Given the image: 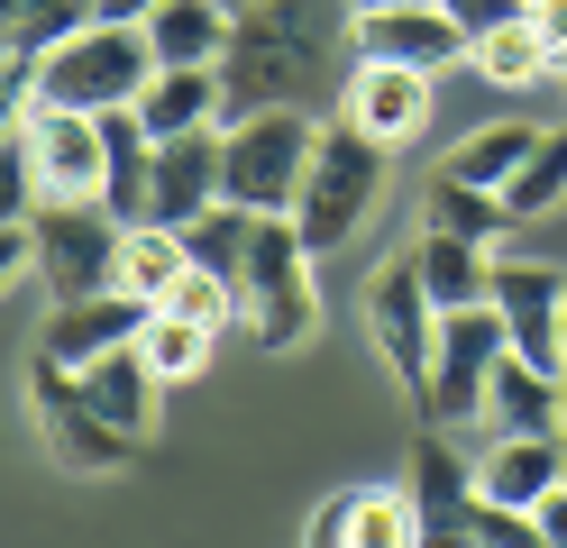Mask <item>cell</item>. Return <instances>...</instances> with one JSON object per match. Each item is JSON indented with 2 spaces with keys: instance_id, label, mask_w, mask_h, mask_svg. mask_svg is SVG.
<instances>
[{
  "instance_id": "17",
  "label": "cell",
  "mask_w": 567,
  "mask_h": 548,
  "mask_svg": "<svg viewBox=\"0 0 567 548\" xmlns=\"http://www.w3.org/2000/svg\"><path fill=\"white\" fill-rule=\"evenodd\" d=\"M83 393H92L128 438H147V430H156V402H165V375L147 365V348L128 339V348H111V356H92V365H83Z\"/></svg>"
},
{
  "instance_id": "11",
  "label": "cell",
  "mask_w": 567,
  "mask_h": 548,
  "mask_svg": "<svg viewBox=\"0 0 567 548\" xmlns=\"http://www.w3.org/2000/svg\"><path fill=\"white\" fill-rule=\"evenodd\" d=\"M147 320H156V302H137L128 283H111V292H83V302H55V311H47V329H38V356H55V365H74V375H83L92 356L128 348Z\"/></svg>"
},
{
  "instance_id": "36",
  "label": "cell",
  "mask_w": 567,
  "mask_h": 548,
  "mask_svg": "<svg viewBox=\"0 0 567 548\" xmlns=\"http://www.w3.org/2000/svg\"><path fill=\"white\" fill-rule=\"evenodd\" d=\"M558 83H567V55H558Z\"/></svg>"
},
{
  "instance_id": "33",
  "label": "cell",
  "mask_w": 567,
  "mask_h": 548,
  "mask_svg": "<svg viewBox=\"0 0 567 548\" xmlns=\"http://www.w3.org/2000/svg\"><path fill=\"white\" fill-rule=\"evenodd\" d=\"M530 19H540V37H549V55H567V0H530Z\"/></svg>"
},
{
  "instance_id": "8",
  "label": "cell",
  "mask_w": 567,
  "mask_h": 548,
  "mask_svg": "<svg viewBox=\"0 0 567 548\" xmlns=\"http://www.w3.org/2000/svg\"><path fill=\"white\" fill-rule=\"evenodd\" d=\"M367 339L384 348L394 384L421 402V384H431V348H440V302H431V283H421L412 256H403V266H384V275L367 283Z\"/></svg>"
},
{
  "instance_id": "22",
  "label": "cell",
  "mask_w": 567,
  "mask_h": 548,
  "mask_svg": "<svg viewBox=\"0 0 567 548\" xmlns=\"http://www.w3.org/2000/svg\"><path fill=\"white\" fill-rule=\"evenodd\" d=\"M229 10L220 0H165V10L147 19V46H156V64H220V46H229Z\"/></svg>"
},
{
  "instance_id": "28",
  "label": "cell",
  "mask_w": 567,
  "mask_h": 548,
  "mask_svg": "<svg viewBox=\"0 0 567 548\" xmlns=\"http://www.w3.org/2000/svg\"><path fill=\"white\" fill-rule=\"evenodd\" d=\"M156 311H184V320H202V329H238V320H247V292H238V275H220V266H184Z\"/></svg>"
},
{
  "instance_id": "31",
  "label": "cell",
  "mask_w": 567,
  "mask_h": 548,
  "mask_svg": "<svg viewBox=\"0 0 567 548\" xmlns=\"http://www.w3.org/2000/svg\"><path fill=\"white\" fill-rule=\"evenodd\" d=\"M530 511H540V548H567V475H558V485L530 503Z\"/></svg>"
},
{
  "instance_id": "26",
  "label": "cell",
  "mask_w": 567,
  "mask_h": 548,
  "mask_svg": "<svg viewBox=\"0 0 567 548\" xmlns=\"http://www.w3.org/2000/svg\"><path fill=\"white\" fill-rule=\"evenodd\" d=\"M567 201V128H540V146L522 156V174L504 183V210L513 219H540V210H558Z\"/></svg>"
},
{
  "instance_id": "23",
  "label": "cell",
  "mask_w": 567,
  "mask_h": 548,
  "mask_svg": "<svg viewBox=\"0 0 567 548\" xmlns=\"http://www.w3.org/2000/svg\"><path fill=\"white\" fill-rule=\"evenodd\" d=\"M184 266H193V247H184V229H174V219H128V247H120V283L137 292V302H165Z\"/></svg>"
},
{
  "instance_id": "4",
  "label": "cell",
  "mask_w": 567,
  "mask_h": 548,
  "mask_svg": "<svg viewBox=\"0 0 567 548\" xmlns=\"http://www.w3.org/2000/svg\"><path fill=\"white\" fill-rule=\"evenodd\" d=\"M311 156H321V120L302 110H247V120L220 128V193L247 210H293Z\"/></svg>"
},
{
  "instance_id": "13",
  "label": "cell",
  "mask_w": 567,
  "mask_h": 548,
  "mask_svg": "<svg viewBox=\"0 0 567 548\" xmlns=\"http://www.w3.org/2000/svg\"><path fill=\"white\" fill-rule=\"evenodd\" d=\"M403 485H412V503H421V539H431V548L467 530L476 475H467V457L449 448V421H421V438H412V466H403Z\"/></svg>"
},
{
  "instance_id": "29",
  "label": "cell",
  "mask_w": 567,
  "mask_h": 548,
  "mask_svg": "<svg viewBox=\"0 0 567 548\" xmlns=\"http://www.w3.org/2000/svg\"><path fill=\"white\" fill-rule=\"evenodd\" d=\"M457 539H476V548H522V539H540V511L476 494V503H467V530H457Z\"/></svg>"
},
{
  "instance_id": "15",
  "label": "cell",
  "mask_w": 567,
  "mask_h": 548,
  "mask_svg": "<svg viewBox=\"0 0 567 548\" xmlns=\"http://www.w3.org/2000/svg\"><path fill=\"white\" fill-rule=\"evenodd\" d=\"M101 201H111L120 219H147L156 201V128L128 110H101Z\"/></svg>"
},
{
  "instance_id": "18",
  "label": "cell",
  "mask_w": 567,
  "mask_h": 548,
  "mask_svg": "<svg viewBox=\"0 0 567 548\" xmlns=\"http://www.w3.org/2000/svg\"><path fill=\"white\" fill-rule=\"evenodd\" d=\"M311 539H421V503H412V485H367V494H339V503H321L311 511Z\"/></svg>"
},
{
  "instance_id": "5",
  "label": "cell",
  "mask_w": 567,
  "mask_h": 548,
  "mask_svg": "<svg viewBox=\"0 0 567 548\" xmlns=\"http://www.w3.org/2000/svg\"><path fill=\"white\" fill-rule=\"evenodd\" d=\"M147 83H156L147 28H111V19H92L83 37H64V46L38 64V92L64 101V110H128Z\"/></svg>"
},
{
  "instance_id": "12",
  "label": "cell",
  "mask_w": 567,
  "mask_h": 548,
  "mask_svg": "<svg viewBox=\"0 0 567 548\" xmlns=\"http://www.w3.org/2000/svg\"><path fill=\"white\" fill-rule=\"evenodd\" d=\"M339 110H348V120H358L367 137H384V146H412L421 128H431V73L358 55V64H348V83H339Z\"/></svg>"
},
{
  "instance_id": "14",
  "label": "cell",
  "mask_w": 567,
  "mask_h": 548,
  "mask_svg": "<svg viewBox=\"0 0 567 548\" xmlns=\"http://www.w3.org/2000/svg\"><path fill=\"white\" fill-rule=\"evenodd\" d=\"M220 201V128H184V137H156V201L147 219H202Z\"/></svg>"
},
{
  "instance_id": "24",
  "label": "cell",
  "mask_w": 567,
  "mask_h": 548,
  "mask_svg": "<svg viewBox=\"0 0 567 548\" xmlns=\"http://www.w3.org/2000/svg\"><path fill=\"white\" fill-rule=\"evenodd\" d=\"M431 229H457V238H504L513 229V210H504V193H485V183H467V174H449L440 165V183H431Z\"/></svg>"
},
{
  "instance_id": "7",
  "label": "cell",
  "mask_w": 567,
  "mask_h": 548,
  "mask_svg": "<svg viewBox=\"0 0 567 548\" xmlns=\"http://www.w3.org/2000/svg\"><path fill=\"white\" fill-rule=\"evenodd\" d=\"M513 356V329L494 302H467V311H440V348H431V384H421L412 412L421 421H476L485 412V384L494 365Z\"/></svg>"
},
{
  "instance_id": "2",
  "label": "cell",
  "mask_w": 567,
  "mask_h": 548,
  "mask_svg": "<svg viewBox=\"0 0 567 548\" xmlns=\"http://www.w3.org/2000/svg\"><path fill=\"white\" fill-rule=\"evenodd\" d=\"M384 174H394V146L367 137L358 120H321V156H311V183H302V201H293V229L311 238V256H330L367 229V210L384 193Z\"/></svg>"
},
{
  "instance_id": "10",
  "label": "cell",
  "mask_w": 567,
  "mask_h": 548,
  "mask_svg": "<svg viewBox=\"0 0 567 548\" xmlns=\"http://www.w3.org/2000/svg\"><path fill=\"white\" fill-rule=\"evenodd\" d=\"M348 55L440 73V64H457V55H467V28H457L440 0H394V10H358V19H348Z\"/></svg>"
},
{
  "instance_id": "1",
  "label": "cell",
  "mask_w": 567,
  "mask_h": 548,
  "mask_svg": "<svg viewBox=\"0 0 567 548\" xmlns=\"http://www.w3.org/2000/svg\"><path fill=\"white\" fill-rule=\"evenodd\" d=\"M339 83H348V73H339L330 0H266V10H238L229 46H220V101H229V120H247V110H311V101H330Z\"/></svg>"
},
{
  "instance_id": "3",
  "label": "cell",
  "mask_w": 567,
  "mask_h": 548,
  "mask_svg": "<svg viewBox=\"0 0 567 548\" xmlns=\"http://www.w3.org/2000/svg\"><path fill=\"white\" fill-rule=\"evenodd\" d=\"M311 238L293 229V210H257V238L238 256V292H247V339L257 348H302L311 320H321V292H311Z\"/></svg>"
},
{
  "instance_id": "19",
  "label": "cell",
  "mask_w": 567,
  "mask_h": 548,
  "mask_svg": "<svg viewBox=\"0 0 567 548\" xmlns=\"http://www.w3.org/2000/svg\"><path fill=\"white\" fill-rule=\"evenodd\" d=\"M412 266H421V283H431V302H440V311H467V302H485V292H494V247H485V238L421 229Z\"/></svg>"
},
{
  "instance_id": "20",
  "label": "cell",
  "mask_w": 567,
  "mask_h": 548,
  "mask_svg": "<svg viewBox=\"0 0 567 548\" xmlns=\"http://www.w3.org/2000/svg\"><path fill=\"white\" fill-rule=\"evenodd\" d=\"M558 412H567V375L522 365V356L494 365V384H485V421L494 430H558Z\"/></svg>"
},
{
  "instance_id": "16",
  "label": "cell",
  "mask_w": 567,
  "mask_h": 548,
  "mask_svg": "<svg viewBox=\"0 0 567 548\" xmlns=\"http://www.w3.org/2000/svg\"><path fill=\"white\" fill-rule=\"evenodd\" d=\"M137 120L156 137H184V128H220L229 101H220V64H156V83L137 92Z\"/></svg>"
},
{
  "instance_id": "21",
  "label": "cell",
  "mask_w": 567,
  "mask_h": 548,
  "mask_svg": "<svg viewBox=\"0 0 567 548\" xmlns=\"http://www.w3.org/2000/svg\"><path fill=\"white\" fill-rule=\"evenodd\" d=\"M467 64L485 73L494 92H530V83H549V73H558V55H549V37H540V19H530V10H522V19H504L494 37H476Z\"/></svg>"
},
{
  "instance_id": "27",
  "label": "cell",
  "mask_w": 567,
  "mask_h": 548,
  "mask_svg": "<svg viewBox=\"0 0 567 548\" xmlns=\"http://www.w3.org/2000/svg\"><path fill=\"white\" fill-rule=\"evenodd\" d=\"M210 339H220V329H202V320H184V311H156L147 329H137V348H147V365L165 384H193L202 365H210Z\"/></svg>"
},
{
  "instance_id": "37",
  "label": "cell",
  "mask_w": 567,
  "mask_h": 548,
  "mask_svg": "<svg viewBox=\"0 0 567 548\" xmlns=\"http://www.w3.org/2000/svg\"><path fill=\"white\" fill-rule=\"evenodd\" d=\"M558 438H567V412H558Z\"/></svg>"
},
{
  "instance_id": "35",
  "label": "cell",
  "mask_w": 567,
  "mask_h": 548,
  "mask_svg": "<svg viewBox=\"0 0 567 548\" xmlns=\"http://www.w3.org/2000/svg\"><path fill=\"white\" fill-rule=\"evenodd\" d=\"M358 10H394V0H358Z\"/></svg>"
},
{
  "instance_id": "6",
  "label": "cell",
  "mask_w": 567,
  "mask_h": 548,
  "mask_svg": "<svg viewBox=\"0 0 567 548\" xmlns=\"http://www.w3.org/2000/svg\"><path fill=\"white\" fill-rule=\"evenodd\" d=\"M28 412H38V430H47V448H55V466H74V475H120L147 438H128L101 402L83 393V375L74 365H55V356H38L28 365Z\"/></svg>"
},
{
  "instance_id": "9",
  "label": "cell",
  "mask_w": 567,
  "mask_h": 548,
  "mask_svg": "<svg viewBox=\"0 0 567 548\" xmlns=\"http://www.w3.org/2000/svg\"><path fill=\"white\" fill-rule=\"evenodd\" d=\"M485 302L504 311L522 365L567 375V275L558 266H504V256H494V292H485Z\"/></svg>"
},
{
  "instance_id": "32",
  "label": "cell",
  "mask_w": 567,
  "mask_h": 548,
  "mask_svg": "<svg viewBox=\"0 0 567 548\" xmlns=\"http://www.w3.org/2000/svg\"><path fill=\"white\" fill-rule=\"evenodd\" d=\"M165 10V0H92V19H111V28H147Z\"/></svg>"
},
{
  "instance_id": "34",
  "label": "cell",
  "mask_w": 567,
  "mask_h": 548,
  "mask_svg": "<svg viewBox=\"0 0 567 548\" xmlns=\"http://www.w3.org/2000/svg\"><path fill=\"white\" fill-rule=\"evenodd\" d=\"M220 10H229V19H238V10H266V0H220Z\"/></svg>"
},
{
  "instance_id": "25",
  "label": "cell",
  "mask_w": 567,
  "mask_h": 548,
  "mask_svg": "<svg viewBox=\"0 0 567 548\" xmlns=\"http://www.w3.org/2000/svg\"><path fill=\"white\" fill-rule=\"evenodd\" d=\"M530 146H540V128H530V120H494V128H476V137L449 156V174H467V183H485V193H504V183L522 174Z\"/></svg>"
},
{
  "instance_id": "30",
  "label": "cell",
  "mask_w": 567,
  "mask_h": 548,
  "mask_svg": "<svg viewBox=\"0 0 567 548\" xmlns=\"http://www.w3.org/2000/svg\"><path fill=\"white\" fill-rule=\"evenodd\" d=\"M440 10H449L457 28H467V46H476V37H494V28H504V19H522L530 0H440Z\"/></svg>"
}]
</instances>
